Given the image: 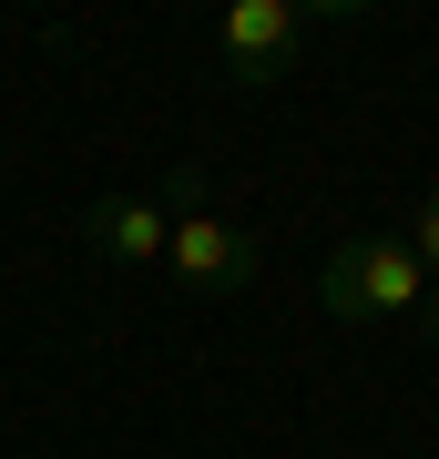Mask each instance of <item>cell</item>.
<instances>
[{"label": "cell", "instance_id": "obj_1", "mask_svg": "<svg viewBox=\"0 0 439 459\" xmlns=\"http://www.w3.org/2000/svg\"><path fill=\"white\" fill-rule=\"evenodd\" d=\"M317 296H327V316H419L429 276L408 255V235H347V246H327Z\"/></svg>", "mask_w": 439, "mask_h": 459}, {"label": "cell", "instance_id": "obj_6", "mask_svg": "<svg viewBox=\"0 0 439 459\" xmlns=\"http://www.w3.org/2000/svg\"><path fill=\"white\" fill-rule=\"evenodd\" d=\"M419 337H429V347H439V286H429V296H419Z\"/></svg>", "mask_w": 439, "mask_h": 459}, {"label": "cell", "instance_id": "obj_2", "mask_svg": "<svg viewBox=\"0 0 439 459\" xmlns=\"http://www.w3.org/2000/svg\"><path fill=\"white\" fill-rule=\"evenodd\" d=\"M296 41H307V11H296V0H235V11L215 21V62H225L235 92H266L296 62Z\"/></svg>", "mask_w": 439, "mask_h": 459}, {"label": "cell", "instance_id": "obj_5", "mask_svg": "<svg viewBox=\"0 0 439 459\" xmlns=\"http://www.w3.org/2000/svg\"><path fill=\"white\" fill-rule=\"evenodd\" d=\"M408 255H419V276L439 286V184H429V204H419V225H408Z\"/></svg>", "mask_w": 439, "mask_h": 459}, {"label": "cell", "instance_id": "obj_4", "mask_svg": "<svg viewBox=\"0 0 439 459\" xmlns=\"http://www.w3.org/2000/svg\"><path fill=\"white\" fill-rule=\"evenodd\" d=\"M82 246H102L113 265L163 255V204H154V195H102L92 214H82Z\"/></svg>", "mask_w": 439, "mask_h": 459}, {"label": "cell", "instance_id": "obj_3", "mask_svg": "<svg viewBox=\"0 0 439 459\" xmlns=\"http://www.w3.org/2000/svg\"><path fill=\"white\" fill-rule=\"evenodd\" d=\"M163 265H174L195 296H245V286H256V235L195 204V214H174V225H163Z\"/></svg>", "mask_w": 439, "mask_h": 459}]
</instances>
